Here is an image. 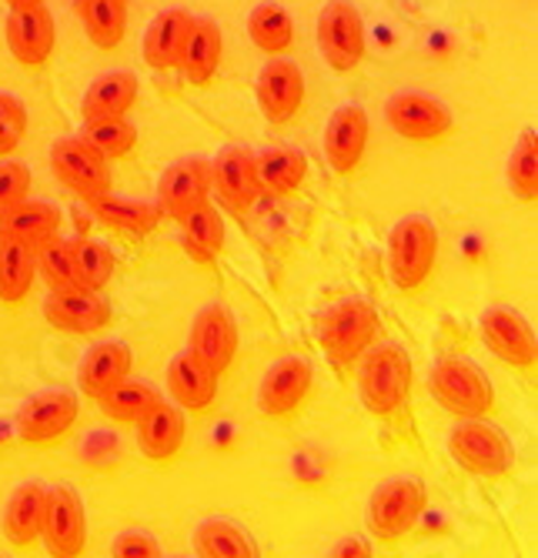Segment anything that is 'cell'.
I'll list each match as a JSON object with an SVG mask.
<instances>
[{
    "instance_id": "1",
    "label": "cell",
    "mask_w": 538,
    "mask_h": 558,
    "mask_svg": "<svg viewBox=\"0 0 538 558\" xmlns=\"http://www.w3.org/2000/svg\"><path fill=\"white\" fill-rule=\"evenodd\" d=\"M412 378H415L412 354L399 341H381L375 348L368 344L362 351L358 398L371 415H378V418L399 415L408 404Z\"/></svg>"
},
{
    "instance_id": "2",
    "label": "cell",
    "mask_w": 538,
    "mask_h": 558,
    "mask_svg": "<svg viewBox=\"0 0 538 558\" xmlns=\"http://www.w3.org/2000/svg\"><path fill=\"white\" fill-rule=\"evenodd\" d=\"M381 318L368 298H338L315 315V341L331 359V365L349 368L375 341Z\"/></svg>"
},
{
    "instance_id": "3",
    "label": "cell",
    "mask_w": 538,
    "mask_h": 558,
    "mask_svg": "<svg viewBox=\"0 0 538 558\" xmlns=\"http://www.w3.org/2000/svg\"><path fill=\"white\" fill-rule=\"evenodd\" d=\"M438 258V228L428 215H405L388 234V278L399 291H415L428 281Z\"/></svg>"
},
{
    "instance_id": "4",
    "label": "cell",
    "mask_w": 538,
    "mask_h": 558,
    "mask_svg": "<svg viewBox=\"0 0 538 558\" xmlns=\"http://www.w3.org/2000/svg\"><path fill=\"white\" fill-rule=\"evenodd\" d=\"M425 505H428V492H425L421 478H415V475L384 478L371 492L368 509H365L368 535L375 542H399V538H405L418 525Z\"/></svg>"
},
{
    "instance_id": "5",
    "label": "cell",
    "mask_w": 538,
    "mask_h": 558,
    "mask_svg": "<svg viewBox=\"0 0 538 558\" xmlns=\"http://www.w3.org/2000/svg\"><path fill=\"white\" fill-rule=\"evenodd\" d=\"M428 388L438 398V404L458 418H481L496 404V388L481 372V365L458 359V354H449V359H438L431 365Z\"/></svg>"
},
{
    "instance_id": "6",
    "label": "cell",
    "mask_w": 538,
    "mask_h": 558,
    "mask_svg": "<svg viewBox=\"0 0 538 558\" xmlns=\"http://www.w3.org/2000/svg\"><path fill=\"white\" fill-rule=\"evenodd\" d=\"M449 454L468 472L478 478H502L515 469V445L512 438L481 418H462L452 432H449Z\"/></svg>"
},
{
    "instance_id": "7",
    "label": "cell",
    "mask_w": 538,
    "mask_h": 558,
    "mask_svg": "<svg viewBox=\"0 0 538 558\" xmlns=\"http://www.w3.org/2000/svg\"><path fill=\"white\" fill-rule=\"evenodd\" d=\"M318 50L331 71L349 74L365 58V21L352 0H328L318 14Z\"/></svg>"
},
{
    "instance_id": "8",
    "label": "cell",
    "mask_w": 538,
    "mask_h": 558,
    "mask_svg": "<svg viewBox=\"0 0 538 558\" xmlns=\"http://www.w3.org/2000/svg\"><path fill=\"white\" fill-rule=\"evenodd\" d=\"M40 538L47 555L77 558L87 548V512L84 501L71 485H54L44 492V519Z\"/></svg>"
},
{
    "instance_id": "9",
    "label": "cell",
    "mask_w": 538,
    "mask_h": 558,
    "mask_svg": "<svg viewBox=\"0 0 538 558\" xmlns=\"http://www.w3.org/2000/svg\"><path fill=\"white\" fill-rule=\"evenodd\" d=\"M384 121H388V128L395 131L399 137L418 141V144L442 141L455 128V118H452L445 100H438L431 94H421V90L391 94L388 105H384Z\"/></svg>"
},
{
    "instance_id": "10",
    "label": "cell",
    "mask_w": 538,
    "mask_h": 558,
    "mask_svg": "<svg viewBox=\"0 0 538 558\" xmlns=\"http://www.w3.org/2000/svg\"><path fill=\"white\" fill-rule=\"evenodd\" d=\"M81 412V401L77 391L71 388H47L30 395L21 412H17V435L27 445H47V441H58L64 438Z\"/></svg>"
},
{
    "instance_id": "11",
    "label": "cell",
    "mask_w": 538,
    "mask_h": 558,
    "mask_svg": "<svg viewBox=\"0 0 538 558\" xmlns=\"http://www.w3.org/2000/svg\"><path fill=\"white\" fill-rule=\"evenodd\" d=\"M51 171L68 191H74L84 201V205L111 191L108 158L97 155L84 137H61L51 144Z\"/></svg>"
},
{
    "instance_id": "12",
    "label": "cell",
    "mask_w": 538,
    "mask_h": 558,
    "mask_svg": "<svg viewBox=\"0 0 538 558\" xmlns=\"http://www.w3.org/2000/svg\"><path fill=\"white\" fill-rule=\"evenodd\" d=\"M478 331L481 341L492 348L502 362L515 368H531L538 362V341L531 325L509 304H488L478 315Z\"/></svg>"
},
{
    "instance_id": "13",
    "label": "cell",
    "mask_w": 538,
    "mask_h": 558,
    "mask_svg": "<svg viewBox=\"0 0 538 558\" xmlns=\"http://www.w3.org/2000/svg\"><path fill=\"white\" fill-rule=\"evenodd\" d=\"M315 381V368L302 354H284L274 365H268L258 385V409L268 418H288L305 401Z\"/></svg>"
},
{
    "instance_id": "14",
    "label": "cell",
    "mask_w": 538,
    "mask_h": 558,
    "mask_svg": "<svg viewBox=\"0 0 538 558\" xmlns=\"http://www.w3.org/2000/svg\"><path fill=\"white\" fill-rule=\"evenodd\" d=\"M237 325H234V315L224 308L221 301H208L205 308L194 315L191 322V338H187V348L198 354V359L215 372H228L234 354H237Z\"/></svg>"
},
{
    "instance_id": "15",
    "label": "cell",
    "mask_w": 538,
    "mask_h": 558,
    "mask_svg": "<svg viewBox=\"0 0 538 558\" xmlns=\"http://www.w3.org/2000/svg\"><path fill=\"white\" fill-rule=\"evenodd\" d=\"M255 97L258 108L271 124H288L305 105V74L295 61L274 58L258 71L255 81Z\"/></svg>"
},
{
    "instance_id": "16",
    "label": "cell",
    "mask_w": 538,
    "mask_h": 558,
    "mask_svg": "<svg viewBox=\"0 0 538 558\" xmlns=\"http://www.w3.org/2000/svg\"><path fill=\"white\" fill-rule=\"evenodd\" d=\"M211 161L208 158H181L164 168L158 181V208L161 215L181 221L187 211L205 205L211 194Z\"/></svg>"
},
{
    "instance_id": "17",
    "label": "cell",
    "mask_w": 538,
    "mask_h": 558,
    "mask_svg": "<svg viewBox=\"0 0 538 558\" xmlns=\"http://www.w3.org/2000/svg\"><path fill=\"white\" fill-rule=\"evenodd\" d=\"M4 37H8V47H11L17 64L40 68V64H47V58L54 54V37H58L54 14L44 4L11 8L8 24H4Z\"/></svg>"
},
{
    "instance_id": "18",
    "label": "cell",
    "mask_w": 538,
    "mask_h": 558,
    "mask_svg": "<svg viewBox=\"0 0 538 558\" xmlns=\"http://www.w3.org/2000/svg\"><path fill=\"white\" fill-rule=\"evenodd\" d=\"M368 111L362 105H341L321 134V147H325V158L331 165V171L338 174H349L362 165L365 158V144H368Z\"/></svg>"
},
{
    "instance_id": "19",
    "label": "cell",
    "mask_w": 538,
    "mask_h": 558,
    "mask_svg": "<svg viewBox=\"0 0 538 558\" xmlns=\"http://www.w3.org/2000/svg\"><path fill=\"white\" fill-rule=\"evenodd\" d=\"M211 184L231 211H248L261 194L255 174V150L248 144H224L211 161Z\"/></svg>"
},
{
    "instance_id": "20",
    "label": "cell",
    "mask_w": 538,
    "mask_h": 558,
    "mask_svg": "<svg viewBox=\"0 0 538 558\" xmlns=\"http://www.w3.org/2000/svg\"><path fill=\"white\" fill-rule=\"evenodd\" d=\"M44 318L61 331L71 335H94L105 331L111 322V308L101 291L68 288V291H47L44 298Z\"/></svg>"
},
{
    "instance_id": "21",
    "label": "cell",
    "mask_w": 538,
    "mask_h": 558,
    "mask_svg": "<svg viewBox=\"0 0 538 558\" xmlns=\"http://www.w3.org/2000/svg\"><path fill=\"white\" fill-rule=\"evenodd\" d=\"M168 391H171L178 409L205 412L218 395V375L191 348H184L168 365Z\"/></svg>"
},
{
    "instance_id": "22",
    "label": "cell",
    "mask_w": 538,
    "mask_h": 558,
    "mask_svg": "<svg viewBox=\"0 0 538 558\" xmlns=\"http://www.w3.org/2000/svg\"><path fill=\"white\" fill-rule=\"evenodd\" d=\"M131 348L124 341H97L84 351L77 365V388L87 398H101L108 388L124 381L131 375Z\"/></svg>"
},
{
    "instance_id": "23",
    "label": "cell",
    "mask_w": 538,
    "mask_h": 558,
    "mask_svg": "<svg viewBox=\"0 0 538 558\" xmlns=\"http://www.w3.org/2000/svg\"><path fill=\"white\" fill-rule=\"evenodd\" d=\"M184 432H187L184 409L161 398L155 409L137 422V448L140 454H148L151 462H168L181 451Z\"/></svg>"
},
{
    "instance_id": "24",
    "label": "cell",
    "mask_w": 538,
    "mask_h": 558,
    "mask_svg": "<svg viewBox=\"0 0 538 558\" xmlns=\"http://www.w3.org/2000/svg\"><path fill=\"white\" fill-rule=\"evenodd\" d=\"M194 27V17L191 11L184 8H168L161 11L148 31H144V61L155 71H171L178 68L181 54H184V44H187V34Z\"/></svg>"
},
{
    "instance_id": "25",
    "label": "cell",
    "mask_w": 538,
    "mask_h": 558,
    "mask_svg": "<svg viewBox=\"0 0 538 558\" xmlns=\"http://www.w3.org/2000/svg\"><path fill=\"white\" fill-rule=\"evenodd\" d=\"M255 174H258L261 194L288 197V194H295L305 184L308 158H305L302 147H288V144L265 147L255 155Z\"/></svg>"
},
{
    "instance_id": "26",
    "label": "cell",
    "mask_w": 538,
    "mask_h": 558,
    "mask_svg": "<svg viewBox=\"0 0 538 558\" xmlns=\"http://www.w3.org/2000/svg\"><path fill=\"white\" fill-rule=\"evenodd\" d=\"M221 50H224L221 27L211 17H194V27L187 34V44H184V54H181L178 68L191 84L201 87L215 77V71L221 64Z\"/></svg>"
},
{
    "instance_id": "27",
    "label": "cell",
    "mask_w": 538,
    "mask_h": 558,
    "mask_svg": "<svg viewBox=\"0 0 538 558\" xmlns=\"http://www.w3.org/2000/svg\"><path fill=\"white\" fill-rule=\"evenodd\" d=\"M134 100H137V77L131 71H108L87 84L81 100V118L94 121V118L127 114L134 108Z\"/></svg>"
},
{
    "instance_id": "28",
    "label": "cell",
    "mask_w": 538,
    "mask_h": 558,
    "mask_svg": "<svg viewBox=\"0 0 538 558\" xmlns=\"http://www.w3.org/2000/svg\"><path fill=\"white\" fill-rule=\"evenodd\" d=\"M37 278V258L34 244L17 241L11 234H0V301L21 304Z\"/></svg>"
},
{
    "instance_id": "29",
    "label": "cell",
    "mask_w": 538,
    "mask_h": 558,
    "mask_svg": "<svg viewBox=\"0 0 538 558\" xmlns=\"http://www.w3.org/2000/svg\"><path fill=\"white\" fill-rule=\"evenodd\" d=\"M44 485L40 482H21L4 509V535L11 545L27 548L34 538H40V519H44Z\"/></svg>"
},
{
    "instance_id": "30",
    "label": "cell",
    "mask_w": 538,
    "mask_h": 558,
    "mask_svg": "<svg viewBox=\"0 0 538 558\" xmlns=\"http://www.w3.org/2000/svg\"><path fill=\"white\" fill-rule=\"evenodd\" d=\"M191 545L201 558H258V542L231 519H205L194 529Z\"/></svg>"
},
{
    "instance_id": "31",
    "label": "cell",
    "mask_w": 538,
    "mask_h": 558,
    "mask_svg": "<svg viewBox=\"0 0 538 558\" xmlns=\"http://www.w3.org/2000/svg\"><path fill=\"white\" fill-rule=\"evenodd\" d=\"M87 208L94 211L97 221H105L124 234H148L161 225V208L158 201H131V197H111V194H101L87 201Z\"/></svg>"
},
{
    "instance_id": "32",
    "label": "cell",
    "mask_w": 538,
    "mask_h": 558,
    "mask_svg": "<svg viewBox=\"0 0 538 558\" xmlns=\"http://www.w3.org/2000/svg\"><path fill=\"white\" fill-rule=\"evenodd\" d=\"M58 225H61V211L51 205V201L24 197L21 205H14L11 211L0 215V234H11V238L27 241L34 247L47 238H54Z\"/></svg>"
},
{
    "instance_id": "33",
    "label": "cell",
    "mask_w": 538,
    "mask_h": 558,
    "mask_svg": "<svg viewBox=\"0 0 538 558\" xmlns=\"http://www.w3.org/2000/svg\"><path fill=\"white\" fill-rule=\"evenodd\" d=\"M77 17L94 47L111 50L127 31V0H77Z\"/></svg>"
},
{
    "instance_id": "34",
    "label": "cell",
    "mask_w": 538,
    "mask_h": 558,
    "mask_svg": "<svg viewBox=\"0 0 538 558\" xmlns=\"http://www.w3.org/2000/svg\"><path fill=\"white\" fill-rule=\"evenodd\" d=\"M94 401L101 404V412L108 418L124 422V425H137L161 401V391L148 381H134L127 375L124 381H118L114 388H108L101 398H94Z\"/></svg>"
},
{
    "instance_id": "35",
    "label": "cell",
    "mask_w": 538,
    "mask_h": 558,
    "mask_svg": "<svg viewBox=\"0 0 538 558\" xmlns=\"http://www.w3.org/2000/svg\"><path fill=\"white\" fill-rule=\"evenodd\" d=\"M248 37L265 54H284L295 44V21H291V14L281 4L265 0V4L252 8L248 14Z\"/></svg>"
},
{
    "instance_id": "36",
    "label": "cell",
    "mask_w": 538,
    "mask_h": 558,
    "mask_svg": "<svg viewBox=\"0 0 538 558\" xmlns=\"http://www.w3.org/2000/svg\"><path fill=\"white\" fill-rule=\"evenodd\" d=\"M178 225H181L184 244L201 262H215L221 255V247H224V221H221V215H218V208L211 205V201H205V205L187 211Z\"/></svg>"
},
{
    "instance_id": "37",
    "label": "cell",
    "mask_w": 538,
    "mask_h": 558,
    "mask_svg": "<svg viewBox=\"0 0 538 558\" xmlns=\"http://www.w3.org/2000/svg\"><path fill=\"white\" fill-rule=\"evenodd\" d=\"M37 258V278H44L47 291H68V288H81L77 284V271H74V255H71V241L64 238H47L34 247Z\"/></svg>"
},
{
    "instance_id": "38",
    "label": "cell",
    "mask_w": 538,
    "mask_h": 558,
    "mask_svg": "<svg viewBox=\"0 0 538 558\" xmlns=\"http://www.w3.org/2000/svg\"><path fill=\"white\" fill-rule=\"evenodd\" d=\"M81 137L97 150V155H105L108 161H114V158H124L127 150L137 144V128L124 114L94 118V121H84Z\"/></svg>"
},
{
    "instance_id": "39",
    "label": "cell",
    "mask_w": 538,
    "mask_h": 558,
    "mask_svg": "<svg viewBox=\"0 0 538 558\" xmlns=\"http://www.w3.org/2000/svg\"><path fill=\"white\" fill-rule=\"evenodd\" d=\"M71 255H74V271H77L81 288H87V291L108 288V281L114 275V251L108 244L77 238V241H71Z\"/></svg>"
},
{
    "instance_id": "40",
    "label": "cell",
    "mask_w": 538,
    "mask_h": 558,
    "mask_svg": "<svg viewBox=\"0 0 538 558\" xmlns=\"http://www.w3.org/2000/svg\"><path fill=\"white\" fill-rule=\"evenodd\" d=\"M505 178H509V187L515 191V197H522V201L538 197V131L535 128L522 131L518 144L512 147Z\"/></svg>"
},
{
    "instance_id": "41",
    "label": "cell",
    "mask_w": 538,
    "mask_h": 558,
    "mask_svg": "<svg viewBox=\"0 0 538 558\" xmlns=\"http://www.w3.org/2000/svg\"><path fill=\"white\" fill-rule=\"evenodd\" d=\"M27 134V108L11 90H0V158L14 155Z\"/></svg>"
},
{
    "instance_id": "42",
    "label": "cell",
    "mask_w": 538,
    "mask_h": 558,
    "mask_svg": "<svg viewBox=\"0 0 538 558\" xmlns=\"http://www.w3.org/2000/svg\"><path fill=\"white\" fill-rule=\"evenodd\" d=\"M30 194V171L17 161H0V215L11 211L14 205Z\"/></svg>"
},
{
    "instance_id": "43",
    "label": "cell",
    "mask_w": 538,
    "mask_h": 558,
    "mask_svg": "<svg viewBox=\"0 0 538 558\" xmlns=\"http://www.w3.org/2000/svg\"><path fill=\"white\" fill-rule=\"evenodd\" d=\"M111 555L114 558H158V555H164L161 551V545H158V538L155 535H148V532H121L114 542H111Z\"/></svg>"
},
{
    "instance_id": "44",
    "label": "cell",
    "mask_w": 538,
    "mask_h": 558,
    "mask_svg": "<svg viewBox=\"0 0 538 558\" xmlns=\"http://www.w3.org/2000/svg\"><path fill=\"white\" fill-rule=\"evenodd\" d=\"M331 555H371V548H365V542L358 538H345V542H338V548H331Z\"/></svg>"
},
{
    "instance_id": "45",
    "label": "cell",
    "mask_w": 538,
    "mask_h": 558,
    "mask_svg": "<svg viewBox=\"0 0 538 558\" xmlns=\"http://www.w3.org/2000/svg\"><path fill=\"white\" fill-rule=\"evenodd\" d=\"M11 8H34V4H44V0H8Z\"/></svg>"
}]
</instances>
